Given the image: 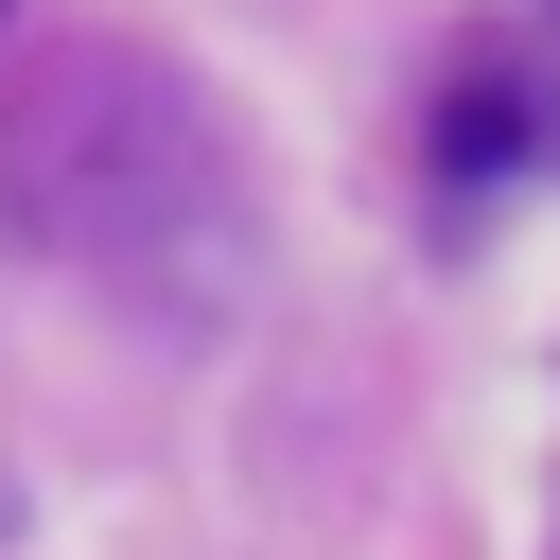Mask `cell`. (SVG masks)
Masks as SVG:
<instances>
[{"label": "cell", "instance_id": "2", "mask_svg": "<svg viewBox=\"0 0 560 560\" xmlns=\"http://www.w3.org/2000/svg\"><path fill=\"white\" fill-rule=\"evenodd\" d=\"M525 158V88L508 70H455V105H438V175H508Z\"/></svg>", "mask_w": 560, "mask_h": 560}, {"label": "cell", "instance_id": "1", "mask_svg": "<svg viewBox=\"0 0 560 560\" xmlns=\"http://www.w3.org/2000/svg\"><path fill=\"white\" fill-rule=\"evenodd\" d=\"M0 175H18L35 245H70L88 280H140L175 315L245 298V158H228V122H210L192 70H158L122 35L52 52L18 88V122H0Z\"/></svg>", "mask_w": 560, "mask_h": 560}]
</instances>
